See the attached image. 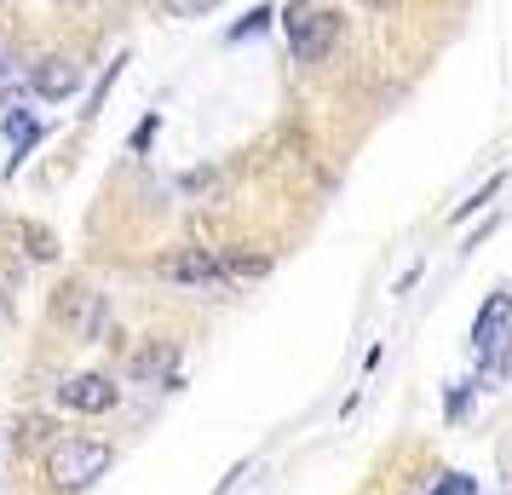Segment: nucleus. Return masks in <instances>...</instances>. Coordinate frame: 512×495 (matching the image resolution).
Listing matches in <instances>:
<instances>
[{"mask_svg":"<svg viewBox=\"0 0 512 495\" xmlns=\"http://www.w3.org/2000/svg\"><path fill=\"white\" fill-rule=\"evenodd\" d=\"M357 6H369V12H392L397 0H357Z\"/></svg>","mask_w":512,"mask_h":495,"instance_id":"nucleus-15","label":"nucleus"},{"mask_svg":"<svg viewBox=\"0 0 512 495\" xmlns=\"http://www.w3.org/2000/svg\"><path fill=\"white\" fill-rule=\"evenodd\" d=\"M156 133H162V116H144L139 127H133V139H127V144H133V150H150V144H156Z\"/></svg>","mask_w":512,"mask_h":495,"instance_id":"nucleus-12","label":"nucleus"},{"mask_svg":"<svg viewBox=\"0 0 512 495\" xmlns=\"http://www.w3.org/2000/svg\"><path fill=\"white\" fill-rule=\"evenodd\" d=\"M213 6H219V0H162L167 18H208Z\"/></svg>","mask_w":512,"mask_h":495,"instance_id":"nucleus-11","label":"nucleus"},{"mask_svg":"<svg viewBox=\"0 0 512 495\" xmlns=\"http://www.w3.org/2000/svg\"><path fill=\"white\" fill-rule=\"evenodd\" d=\"M0 6H6V0H0Z\"/></svg>","mask_w":512,"mask_h":495,"instance_id":"nucleus-16","label":"nucleus"},{"mask_svg":"<svg viewBox=\"0 0 512 495\" xmlns=\"http://www.w3.org/2000/svg\"><path fill=\"white\" fill-rule=\"evenodd\" d=\"M18 236L29 242V254H35V260H52V254H58V236L41 231V225H18Z\"/></svg>","mask_w":512,"mask_h":495,"instance_id":"nucleus-10","label":"nucleus"},{"mask_svg":"<svg viewBox=\"0 0 512 495\" xmlns=\"http://www.w3.org/2000/svg\"><path fill=\"white\" fill-rule=\"evenodd\" d=\"M58 403L75 409V415H104V409L121 403V386L110 375H70L64 386H58Z\"/></svg>","mask_w":512,"mask_h":495,"instance_id":"nucleus-4","label":"nucleus"},{"mask_svg":"<svg viewBox=\"0 0 512 495\" xmlns=\"http://www.w3.org/2000/svg\"><path fill=\"white\" fill-rule=\"evenodd\" d=\"M277 18H282V35H288V52L300 64H317L340 41V12H323L311 0H288V12H277Z\"/></svg>","mask_w":512,"mask_h":495,"instance_id":"nucleus-2","label":"nucleus"},{"mask_svg":"<svg viewBox=\"0 0 512 495\" xmlns=\"http://www.w3.org/2000/svg\"><path fill=\"white\" fill-rule=\"evenodd\" d=\"M507 317H512V294H507V288H495V294L484 300V311L472 317V352L484 357L489 346H495V329H501Z\"/></svg>","mask_w":512,"mask_h":495,"instance_id":"nucleus-7","label":"nucleus"},{"mask_svg":"<svg viewBox=\"0 0 512 495\" xmlns=\"http://www.w3.org/2000/svg\"><path fill=\"white\" fill-rule=\"evenodd\" d=\"M29 87L41 98H70L81 87V64H70V58H41L35 75H29Z\"/></svg>","mask_w":512,"mask_h":495,"instance_id":"nucleus-5","label":"nucleus"},{"mask_svg":"<svg viewBox=\"0 0 512 495\" xmlns=\"http://www.w3.org/2000/svg\"><path fill=\"white\" fill-rule=\"evenodd\" d=\"M219 265H225V283H242V277H265L271 271V260H259V254H219Z\"/></svg>","mask_w":512,"mask_h":495,"instance_id":"nucleus-8","label":"nucleus"},{"mask_svg":"<svg viewBox=\"0 0 512 495\" xmlns=\"http://www.w3.org/2000/svg\"><path fill=\"white\" fill-rule=\"evenodd\" d=\"M472 490H478V484H472L466 472H449V478H443V484H432L426 495H472Z\"/></svg>","mask_w":512,"mask_h":495,"instance_id":"nucleus-14","label":"nucleus"},{"mask_svg":"<svg viewBox=\"0 0 512 495\" xmlns=\"http://www.w3.org/2000/svg\"><path fill=\"white\" fill-rule=\"evenodd\" d=\"M0 127H6V139H12V162H6V179H12V173L24 167V156L35 150V144H41V121L29 116V110H18V104H12V110L0 116Z\"/></svg>","mask_w":512,"mask_h":495,"instance_id":"nucleus-6","label":"nucleus"},{"mask_svg":"<svg viewBox=\"0 0 512 495\" xmlns=\"http://www.w3.org/2000/svg\"><path fill=\"white\" fill-rule=\"evenodd\" d=\"M110 467H116V449L98 444V438H58L52 455H47V478L58 490H87V484L104 478Z\"/></svg>","mask_w":512,"mask_h":495,"instance_id":"nucleus-1","label":"nucleus"},{"mask_svg":"<svg viewBox=\"0 0 512 495\" xmlns=\"http://www.w3.org/2000/svg\"><path fill=\"white\" fill-rule=\"evenodd\" d=\"M271 18H277L271 6H254L242 24H231V41H254V35H265V29H271Z\"/></svg>","mask_w":512,"mask_h":495,"instance_id":"nucleus-9","label":"nucleus"},{"mask_svg":"<svg viewBox=\"0 0 512 495\" xmlns=\"http://www.w3.org/2000/svg\"><path fill=\"white\" fill-rule=\"evenodd\" d=\"M156 277L179 288H225V265H219L213 248H173V254H162Z\"/></svg>","mask_w":512,"mask_h":495,"instance_id":"nucleus-3","label":"nucleus"},{"mask_svg":"<svg viewBox=\"0 0 512 495\" xmlns=\"http://www.w3.org/2000/svg\"><path fill=\"white\" fill-rule=\"evenodd\" d=\"M495 190H501V173H495V179H489V185L478 190V196H466L461 208H455V219H466V213H478V208H489V196H495Z\"/></svg>","mask_w":512,"mask_h":495,"instance_id":"nucleus-13","label":"nucleus"}]
</instances>
